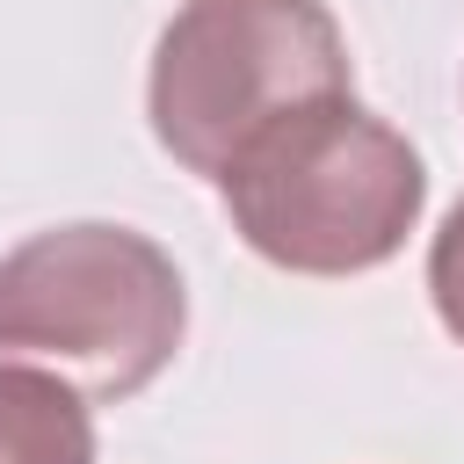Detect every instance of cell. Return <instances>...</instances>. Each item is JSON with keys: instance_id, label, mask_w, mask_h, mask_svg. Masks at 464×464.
Wrapping results in <instances>:
<instances>
[{"instance_id": "7a4b0ae2", "label": "cell", "mask_w": 464, "mask_h": 464, "mask_svg": "<svg viewBox=\"0 0 464 464\" xmlns=\"http://www.w3.org/2000/svg\"><path fill=\"white\" fill-rule=\"evenodd\" d=\"M181 326V268L130 225H51L0 254V362H36L80 399L145 392Z\"/></svg>"}, {"instance_id": "5b68a950", "label": "cell", "mask_w": 464, "mask_h": 464, "mask_svg": "<svg viewBox=\"0 0 464 464\" xmlns=\"http://www.w3.org/2000/svg\"><path fill=\"white\" fill-rule=\"evenodd\" d=\"M428 297H435V319L464 341V196H457V210L442 218L435 246H428Z\"/></svg>"}, {"instance_id": "277c9868", "label": "cell", "mask_w": 464, "mask_h": 464, "mask_svg": "<svg viewBox=\"0 0 464 464\" xmlns=\"http://www.w3.org/2000/svg\"><path fill=\"white\" fill-rule=\"evenodd\" d=\"M0 464H94L87 399L36 362H0Z\"/></svg>"}, {"instance_id": "6da1fadb", "label": "cell", "mask_w": 464, "mask_h": 464, "mask_svg": "<svg viewBox=\"0 0 464 464\" xmlns=\"http://www.w3.org/2000/svg\"><path fill=\"white\" fill-rule=\"evenodd\" d=\"M232 232L290 276L384 268L428 203L420 152L355 94L276 116L218 174Z\"/></svg>"}, {"instance_id": "3957f363", "label": "cell", "mask_w": 464, "mask_h": 464, "mask_svg": "<svg viewBox=\"0 0 464 464\" xmlns=\"http://www.w3.org/2000/svg\"><path fill=\"white\" fill-rule=\"evenodd\" d=\"M355 94L348 36L326 0H181L152 44L145 116L188 174H225L276 116Z\"/></svg>"}]
</instances>
